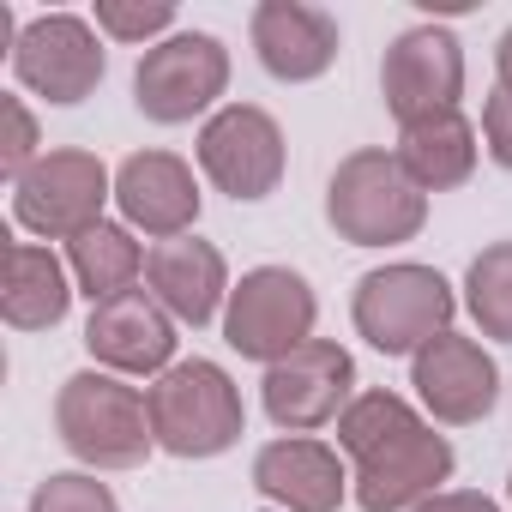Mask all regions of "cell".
Wrapping results in <instances>:
<instances>
[{
	"instance_id": "11",
	"label": "cell",
	"mask_w": 512,
	"mask_h": 512,
	"mask_svg": "<svg viewBox=\"0 0 512 512\" xmlns=\"http://www.w3.org/2000/svg\"><path fill=\"white\" fill-rule=\"evenodd\" d=\"M266 416L284 428V434H314L326 422H338L356 398V362L344 344L332 338H308L296 356L272 362L266 368Z\"/></svg>"
},
{
	"instance_id": "1",
	"label": "cell",
	"mask_w": 512,
	"mask_h": 512,
	"mask_svg": "<svg viewBox=\"0 0 512 512\" xmlns=\"http://www.w3.org/2000/svg\"><path fill=\"white\" fill-rule=\"evenodd\" d=\"M338 446L356 458L362 512H416L452 476V446L398 392H356L338 416Z\"/></svg>"
},
{
	"instance_id": "17",
	"label": "cell",
	"mask_w": 512,
	"mask_h": 512,
	"mask_svg": "<svg viewBox=\"0 0 512 512\" xmlns=\"http://www.w3.org/2000/svg\"><path fill=\"white\" fill-rule=\"evenodd\" d=\"M115 205H121L127 229L175 241V235H193V223H199V181L175 151H133L115 169Z\"/></svg>"
},
{
	"instance_id": "27",
	"label": "cell",
	"mask_w": 512,
	"mask_h": 512,
	"mask_svg": "<svg viewBox=\"0 0 512 512\" xmlns=\"http://www.w3.org/2000/svg\"><path fill=\"white\" fill-rule=\"evenodd\" d=\"M416 512H500L488 494H476V488H440L434 500H422Z\"/></svg>"
},
{
	"instance_id": "7",
	"label": "cell",
	"mask_w": 512,
	"mask_h": 512,
	"mask_svg": "<svg viewBox=\"0 0 512 512\" xmlns=\"http://www.w3.org/2000/svg\"><path fill=\"white\" fill-rule=\"evenodd\" d=\"M115 199V175L103 169L97 151H43L19 181H13V217L43 235V241H73L91 223H103V205Z\"/></svg>"
},
{
	"instance_id": "23",
	"label": "cell",
	"mask_w": 512,
	"mask_h": 512,
	"mask_svg": "<svg viewBox=\"0 0 512 512\" xmlns=\"http://www.w3.org/2000/svg\"><path fill=\"white\" fill-rule=\"evenodd\" d=\"M97 31L115 43H151L175 31V0H97Z\"/></svg>"
},
{
	"instance_id": "8",
	"label": "cell",
	"mask_w": 512,
	"mask_h": 512,
	"mask_svg": "<svg viewBox=\"0 0 512 512\" xmlns=\"http://www.w3.org/2000/svg\"><path fill=\"white\" fill-rule=\"evenodd\" d=\"M229 85V49L211 31H175L163 43H151L139 55L133 73V103L145 121L157 127H181L193 115H205Z\"/></svg>"
},
{
	"instance_id": "19",
	"label": "cell",
	"mask_w": 512,
	"mask_h": 512,
	"mask_svg": "<svg viewBox=\"0 0 512 512\" xmlns=\"http://www.w3.org/2000/svg\"><path fill=\"white\" fill-rule=\"evenodd\" d=\"M73 278H67V266L55 260L49 247H37V241H13L7 247V290H0V314H7V326L13 332H49V326H61L67 320V308H73Z\"/></svg>"
},
{
	"instance_id": "10",
	"label": "cell",
	"mask_w": 512,
	"mask_h": 512,
	"mask_svg": "<svg viewBox=\"0 0 512 512\" xmlns=\"http://www.w3.org/2000/svg\"><path fill=\"white\" fill-rule=\"evenodd\" d=\"M380 97L398 115V127L422 115H446L464 97V49L446 25H410L392 37L380 61Z\"/></svg>"
},
{
	"instance_id": "2",
	"label": "cell",
	"mask_w": 512,
	"mask_h": 512,
	"mask_svg": "<svg viewBox=\"0 0 512 512\" xmlns=\"http://www.w3.org/2000/svg\"><path fill=\"white\" fill-rule=\"evenodd\" d=\"M326 223L350 247H398L416 241L428 223V193L404 175L398 151L362 145L326 181Z\"/></svg>"
},
{
	"instance_id": "6",
	"label": "cell",
	"mask_w": 512,
	"mask_h": 512,
	"mask_svg": "<svg viewBox=\"0 0 512 512\" xmlns=\"http://www.w3.org/2000/svg\"><path fill=\"white\" fill-rule=\"evenodd\" d=\"M314 320H320V296L302 272L290 266H253L241 272V284L229 290V308H223V338L241 362H284L296 356L308 338H314Z\"/></svg>"
},
{
	"instance_id": "21",
	"label": "cell",
	"mask_w": 512,
	"mask_h": 512,
	"mask_svg": "<svg viewBox=\"0 0 512 512\" xmlns=\"http://www.w3.org/2000/svg\"><path fill=\"white\" fill-rule=\"evenodd\" d=\"M67 272L91 296V308H103V302H115V296H127L139 284L145 253H139V241H133L127 223H109L103 217V223H91L85 235L67 241Z\"/></svg>"
},
{
	"instance_id": "14",
	"label": "cell",
	"mask_w": 512,
	"mask_h": 512,
	"mask_svg": "<svg viewBox=\"0 0 512 512\" xmlns=\"http://www.w3.org/2000/svg\"><path fill=\"white\" fill-rule=\"evenodd\" d=\"M247 37H253L260 67L284 85H308V79L332 73V61L344 49L338 19L326 7H308V0H260L247 19Z\"/></svg>"
},
{
	"instance_id": "16",
	"label": "cell",
	"mask_w": 512,
	"mask_h": 512,
	"mask_svg": "<svg viewBox=\"0 0 512 512\" xmlns=\"http://www.w3.org/2000/svg\"><path fill=\"white\" fill-rule=\"evenodd\" d=\"M145 284L157 296V308L175 320V326H211L223 308H229V266L223 253L199 235H175V241H157L145 253Z\"/></svg>"
},
{
	"instance_id": "22",
	"label": "cell",
	"mask_w": 512,
	"mask_h": 512,
	"mask_svg": "<svg viewBox=\"0 0 512 512\" xmlns=\"http://www.w3.org/2000/svg\"><path fill=\"white\" fill-rule=\"evenodd\" d=\"M464 308L482 338L512 344V241H488L464 272Z\"/></svg>"
},
{
	"instance_id": "15",
	"label": "cell",
	"mask_w": 512,
	"mask_h": 512,
	"mask_svg": "<svg viewBox=\"0 0 512 512\" xmlns=\"http://www.w3.org/2000/svg\"><path fill=\"white\" fill-rule=\"evenodd\" d=\"M85 350L109 374H169L175 368V320L157 308L151 290H127L85 320Z\"/></svg>"
},
{
	"instance_id": "28",
	"label": "cell",
	"mask_w": 512,
	"mask_h": 512,
	"mask_svg": "<svg viewBox=\"0 0 512 512\" xmlns=\"http://www.w3.org/2000/svg\"><path fill=\"white\" fill-rule=\"evenodd\" d=\"M494 73H500V85L512 91V31H506V37L494 43Z\"/></svg>"
},
{
	"instance_id": "20",
	"label": "cell",
	"mask_w": 512,
	"mask_h": 512,
	"mask_svg": "<svg viewBox=\"0 0 512 512\" xmlns=\"http://www.w3.org/2000/svg\"><path fill=\"white\" fill-rule=\"evenodd\" d=\"M398 163L422 193H446L464 187L476 175V127L446 109V115H422L410 127H398Z\"/></svg>"
},
{
	"instance_id": "3",
	"label": "cell",
	"mask_w": 512,
	"mask_h": 512,
	"mask_svg": "<svg viewBox=\"0 0 512 512\" xmlns=\"http://www.w3.org/2000/svg\"><path fill=\"white\" fill-rule=\"evenodd\" d=\"M55 428H61V446L91 470H133L157 446L145 392L127 386L121 374H103V368H79L61 380Z\"/></svg>"
},
{
	"instance_id": "5",
	"label": "cell",
	"mask_w": 512,
	"mask_h": 512,
	"mask_svg": "<svg viewBox=\"0 0 512 512\" xmlns=\"http://www.w3.org/2000/svg\"><path fill=\"white\" fill-rule=\"evenodd\" d=\"M452 314H458L452 284L434 266H416V260L368 272L356 284V296H350V320H356V332L380 356H416V350H428L440 332H452Z\"/></svg>"
},
{
	"instance_id": "24",
	"label": "cell",
	"mask_w": 512,
	"mask_h": 512,
	"mask_svg": "<svg viewBox=\"0 0 512 512\" xmlns=\"http://www.w3.org/2000/svg\"><path fill=\"white\" fill-rule=\"evenodd\" d=\"M31 512H121V506H115L109 482H97L91 470H55L37 482Z\"/></svg>"
},
{
	"instance_id": "29",
	"label": "cell",
	"mask_w": 512,
	"mask_h": 512,
	"mask_svg": "<svg viewBox=\"0 0 512 512\" xmlns=\"http://www.w3.org/2000/svg\"><path fill=\"white\" fill-rule=\"evenodd\" d=\"M506 494H512V482H506Z\"/></svg>"
},
{
	"instance_id": "12",
	"label": "cell",
	"mask_w": 512,
	"mask_h": 512,
	"mask_svg": "<svg viewBox=\"0 0 512 512\" xmlns=\"http://www.w3.org/2000/svg\"><path fill=\"white\" fill-rule=\"evenodd\" d=\"M13 79L61 109L85 103L103 85V43H97L91 19H79V13L31 19L19 31V49H13Z\"/></svg>"
},
{
	"instance_id": "13",
	"label": "cell",
	"mask_w": 512,
	"mask_h": 512,
	"mask_svg": "<svg viewBox=\"0 0 512 512\" xmlns=\"http://www.w3.org/2000/svg\"><path fill=\"white\" fill-rule=\"evenodd\" d=\"M410 386L422 398V410L446 428H470L500 404V368L476 338L440 332L428 350L410 356Z\"/></svg>"
},
{
	"instance_id": "9",
	"label": "cell",
	"mask_w": 512,
	"mask_h": 512,
	"mask_svg": "<svg viewBox=\"0 0 512 512\" xmlns=\"http://www.w3.org/2000/svg\"><path fill=\"white\" fill-rule=\"evenodd\" d=\"M284 127L260 109V103H223L205 127H199V169L217 193H229L235 205L266 199L284 181Z\"/></svg>"
},
{
	"instance_id": "4",
	"label": "cell",
	"mask_w": 512,
	"mask_h": 512,
	"mask_svg": "<svg viewBox=\"0 0 512 512\" xmlns=\"http://www.w3.org/2000/svg\"><path fill=\"white\" fill-rule=\"evenodd\" d=\"M145 410H151L157 446L175 452V458H217L247 428V410H241L235 380L217 362H205V356L175 362L169 374H157L145 386Z\"/></svg>"
},
{
	"instance_id": "18",
	"label": "cell",
	"mask_w": 512,
	"mask_h": 512,
	"mask_svg": "<svg viewBox=\"0 0 512 512\" xmlns=\"http://www.w3.org/2000/svg\"><path fill=\"white\" fill-rule=\"evenodd\" d=\"M253 488L284 512H338L344 506V464L326 440L314 434H284L253 452Z\"/></svg>"
},
{
	"instance_id": "25",
	"label": "cell",
	"mask_w": 512,
	"mask_h": 512,
	"mask_svg": "<svg viewBox=\"0 0 512 512\" xmlns=\"http://www.w3.org/2000/svg\"><path fill=\"white\" fill-rule=\"evenodd\" d=\"M0 115H7V139H0V169L7 181H19L43 151H37V115L25 109V97H0Z\"/></svg>"
},
{
	"instance_id": "26",
	"label": "cell",
	"mask_w": 512,
	"mask_h": 512,
	"mask_svg": "<svg viewBox=\"0 0 512 512\" xmlns=\"http://www.w3.org/2000/svg\"><path fill=\"white\" fill-rule=\"evenodd\" d=\"M482 145L500 169H512V91L506 85H494L482 103Z\"/></svg>"
}]
</instances>
